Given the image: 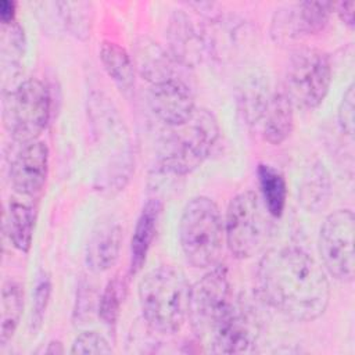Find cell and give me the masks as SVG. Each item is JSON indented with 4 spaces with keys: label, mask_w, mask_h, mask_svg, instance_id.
<instances>
[{
    "label": "cell",
    "mask_w": 355,
    "mask_h": 355,
    "mask_svg": "<svg viewBox=\"0 0 355 355\" xmlns=\"http://www.w3.org/2000/svg\"><path fill=\"white\" fill-rule=\"evenodd\" d=\"M255 282L261 300L295 322L315 320L329 305L330 283L326 270L298 247L283 245L265 252Z\"/></svg>",
    "instance_id": "obj_1"
},
{
    "label": "cell",
    "mask_w": 355,
    "mask_h": 355,
    "mask_svg": "<svg viewBox=\"0 0 355 355\" xmlns=\"http://www.w3.org/2000/svg\"><path fill=\"white\" fill-rule=\"evenodd\" d=\"M139 304L147 326L161 334L180 330L187 320L190 284L169 265L151 269L139 283Z\"/></svg>",
    "instance_id": "obj_2"
},
{
    "label": "cell",
    "mask_w": 355,
    "mask_h": 355,
    "mask_svg": "<svg viewBox=\"0 0 355 355\" xmlns=\"http://www.w3.org/2000/svg\"><path fill=\"white\" fill-rule=\"evenodd\" d=\"M179 240L190 265L198 269L216 265L223 250L225 223L214 200L197 196L187 201L179 222Z\"/></svg>",
    "instance_id": "obj_3"
},
{
    "label": "cell",
    "mask_w": 355,
    "mask_h": 355,
    "mask_svg": "<svg viewBox=\"0 0 355 355\" xmlns=\"http://www.w3.org/2000/svg\"><path fill=\"white\" fill-rule=\"evenodd\" d=\"M219 136V125L215 115L200 108L182 125L172 126L159 155V168L178 176L197 169L209 155Z\"/></svg>",
    "instance_id": "obj_4"
},
{
    "label": "cell",
    "mask_w": 355,
    "mask_h": 355,
    "mask_svg": "<svg viewBox=\"0 0 355 355\" xmlns=\"http://www.w3.org/2000/svg\"><path fill=\"white\" fill-rule=\"evenodd\" d=\"M272 227V215L258 193L241 191L229 202L225 239L236 258L245 259L258 254L269 240Z\"/></svg>",
    "instance_id": "obj_5"
},
{
    "label": "cell",
    "mask_w": 355,
    "mask_h": 355,
    "mask_svg": "<svg viewBox=\"0 0 355 355\" xmlns=\"http://www.w3.org/2000/svg\"><path fill=\"white\" fill-rule=\"evenodd\" d=\"M51 110L47 86L28 78L4 93L3 122L17 143L36 140L44 130Z\"/></svg>",
    "instance_id": "obj_6"
},
{
    "label": "cell",
    "mask_w": 355,
    "mask_h": 355,
    "mask_svg": "<svg viewBox=\"0 0 355 355\" xmlns=\"http://www.w3.org/2000/svg\"><path fill=\"white\" fill-rule=\"evenodd\" d=\"M331 83L329 55L315 47L295 50L287 64L284 92L293 104L312 110L322 104Z\"/></svg>",
    "instance_id": "obj_7"
},
{
    "label": "cell",
    "mask_w": 355,
    "mask_h": 355,
    "mask_svg": "<svg viewBox=\"0 0 355 355\" xmlns=\"http://www.w3.org/2000/svg\"><path fill=\"white\" fill-rule=\"evenodd\" d=\"M355 216L349 208L329 214L319 232V254L323 269L334 279L349 283L355 276Z\"/></svg>",
    "instance_id": "obj_8"
},
{
    "label": "cell",
    "mask_w": 355,
    "mask_h": 355,
    "mask_svg": "<svg viewBox=\"0 0 355 355\" xmlns=\"http://www.w3.org/2000/svg\"><path fill=\"white\" fill-rule=\"evenodd\" d=\"M230 301V284L223 265L215 266L190 286L187 320L198 340H207Z\"/></svg>",
    "instance_id": "obj_9"
},
{
    "label": "cell",
    "mask_w": 355,
    "mask_h": 355,
    "mask_svg": "<svg viewBox=\"0 0 355 355\" xmlns=\"http://www.w3.org/2000/svg\"><path fill=\"white\" fill-rule=\"evenodd\" d=\"M259 331L255 309L247 302L232 300L205 341L212 352L240 354L257 343Z\"/></svg>",
    "instance_id": "obj_10"
},
{
    "label": "cell",
    "mask_w": 355,
    "mask_h": 355,
    "mask_svg": "<svg viewBox=\"0 0 355 355\" xmlns=\"http://www.w3.org/2000/svg\"><path fill=\"white\" fill-rule=\"evenodd\" d=\"M333 10L334 3L329 1H301L282 7L273 14L270 35L282 44L312 36L324 29Z\"/></svg>",
    "instance_id": "obj_11"
},
{
    "label": "cell",
    "mask_w": 355,
    "mask_h": 355,
    "mask_svg": "<svg viewBox=\"0 0 355 355\" xmlns=\"http://www.w3.org/2000/svg\"><path fill=\"white\" fill-rule=\"evenodd\" d=\"M49 172V148L36 139L18 144L10 159V182L15 191L24 196L39 193Z\"/></svg>",
    "instance_id": "obj_12"
},
{
    "label": "cell",
    "mask_w": 355,
    "mask_h": 355,
    "mask_svg": "<svg viewBox=\"0 0 355 355\" xmlns=\"http://www.w3.org/2000/svg\"><path fill=\"white\" fill-rule=\"evenodd\" d=\"M147 100L153 114L171 128L182 125L196 111L194 96L179 78L151 85Z\"/></svg>",
    "instance_id": "obj_13"
},
{
    "label": "cell",
    "mask_w": 355,
    "mask_h": 355,
    "mask_svg": "<svg viewBox=\"0 0 355 355\" xmlns=\"http://www.w3.org/2000/svg\"><path fill=\"white\" fill-rule=\"evenodd\" d=\"M168 42L172 57L186 67L198 64L209 49L208 37L193 24L187 14L175 11L168 25Z\"/></svg>",
    "instance_id": "obj_14"
},
{
    "label": "cell",
    "mask_w": 355,
    "mask_h": 355,
    "mask_svg": "<svg viewBox=\"0 0 355 355\" xmlns=\"http://www.w3.org/2000/svg\"><path fill=\"white\" fill-rule=\"evenodd\" d=\"M123 239L122 226L111 218L97 223L86 245L85 261L94 273L108 270L118 259Z\"/></svg>",
    "instance_id": "obj_15"
},
{
    "label": "cell",
    "mask_w": 355,
    "mask_h": 355,
    "mask_svg": "<svg viewBox=\"0 0 355 355\" xmlns=\"http://www.w3.org/2000/svg\"><path fill=\"white\" fill-rule=\"evenodd\" d=\"M133 64L140 76L151 85L176 78L175 65L178 61L159 43L148 36H141L136 40Z\"/></svg>",
    "instance_id": "obj_16"
},
{
    "label": "cell",
    "mask_w": 355,
    "mask_h": 355,
    "mask_svg": "<svg viewBox=\"0 0 355 355\" xmlns=\"http://www.w3.org/2000/svg\"><path fill=\"white\" fill-rule=\"evenodd\" d=\"M161 212L162 202L158 198H150L143 205L130 241V273H137L144 265L157 233Z\"/></svg>",
    "instance_id": "obj_17"
},
{
    "label": "cell",
    "mask_w": 355,
    "mask_h": 355,
    "mask_svg": "<svg viewBox=\"0 0 355 355\" xmlns=\"http://www.w3.org/2000/svg\"><path fill=\"white\" fill-rule=\"evenodd\" d=\"M293 107L294 104L284 89L270 94L261 118L262 136L268 143L277 146L291 135L294 126Z\"/></svg>",
    "instance_id": "obj_18"
},
{
    "label": "cell",
    "mask_w": 355,
    "mask_h": 355,
    "mask_svg": "<svg viewBox=\"0 0 355 355\" xmlns=\"http://www.w3.org/2000/svg\"><path fill=\"white\" fill-rule=\"evenodd\" d=\"M330 194L331 180L327 169L320 161L312 162L302 175L298 189V201L308 212H319L329 204Z\"/></svg>",
    "instance_id": "obj_19"
},
{
    "label": "cell",
    "mask_w": 355,
    "mask_h": 355,
    "mask_svg": "<svg viewBox=\"0 0 355 355\" xmlns=\"http://www.w3.org/2000/svg\"><path fill=\"white\" fill-rule=\"evenodd\" d=\"M35 227V212L32 207L11 200L4 218V230L15 248L28 252L32 244Z\"/></svg>",
    "instance_id": "obj_20"
},
{
    "label": "cell",
    "mask_w": 355,
    "mask_h": 355,
    "mask_svg": "<svg viewBox=\"0 0 355 355\" xmlns=\"http://www.w3.org/2000/svg\"><path fill=\"white\" fill-rule=\"evenodd\" d=\"M258 182L261 189V198L272 215V218H280L283 215L287 200V183L284 175L269 164H259Z\"/></svg>",
    "instance_id": "obj_21"
},
{
    "label": "cell",
    "mask_w": 355,
    "mask_h": 355,
    "mask_svg": "<svg viewBox=\"0 0 355 355\" xmlns=\"http://www.w3.org/2000/svg\"><path fill=\"white\" fill-rule=\"evenodd\" d=\"M100 60L107 73L122 90H130L135 86L133 58L123 47L114 42H103L100 46Z\"/></svg>",
    "instance_id": "obj_22"
},
{
    "label": "cell",
    "mask_w": 355,
    "mask_h": 355,
    "mask_svg": "<svg viewBox=\"0 0 355 355\" xmlns=\"http://www.w3.org/2000/svg\"><path fill=\"white\" fill-rule=\"evenodd\" d=\"M24 311V290L18 282L7 280L1 287L0 345L6 347L12 338Z\"/></svg>",
    "instance_id": "obj_23"
},
{
    "label": "cell",
    "mask_w": 355,
    "mask_h": 355,
    "mask_svg": "<svg viewBox=\"0 0 355 355\" xmlns=\"http://www.w3.org/2000/svg\"><path fill=\"white\" fill-rule=\"evenodd\" d=\"M60 15L65 26L78 37L85 39L92 26V4L86 1H61L57 3Z\"/></svg>",
    "instance_id": "obj_24"
},
{
    "label": "cell",
    "mask_w": 355,
    "mask_h": 355,
    "mask_svg": "<svg viewBox=\"0 0 355 355\" xmlns=\"http://www.w3.org/2000/svg\"><path fill=\"white\" fill-rule=\"evenodd\" d=\"M126 291V283L119 276H114L105 286L100 301H98V315L107 326H114L119 316L121 304L123 301Z\"/></svg>",
    "instance_id": "obj_25"
},
{
    "label": "cell",
    "mask_w": 355,
    "mask_h": 355,
    "mask_svg": "<svg viewBox=\"0 0 355 355\" xmlns=\"http://www.w3.org/2000/svg\"><path fill=\"white\" fill-rule=\"evenodd\" d=\"M25 51V35L22 26L14 21L1 26V61L3 67L17 68Z\"/></svg>",
    "instance_id": "obj_26"
},
{
    "label": "cell",
    "mask_w": 355,
    "mask_h": 355,
    "mask_svg": "<svg viewBox=\"0 0 355 355\" xmlns=\"http://www.w3.org/2000/svg\"><path fill=\"white\" fill-rule=\"evenodd\" d=\"M51 294V282L47 275H40L37 277L35 293H33V305H32V319H31V329L39 330L49 305Z\"/></svg>",
    "instance_id": "obj_27"
},
{
    "label": "cell",
    "mask_w": 355,
    "mask_h": 355,
    "mask_svg": "<svg viewBox=\"0 0 355 355\" xmlns=\"http://www.w3.org/2000/svg\"><path fill=\"white\" fill-rule=\"evenodd\" d=\"M112 348L108 340L97 331H85L79 334L72 344L71 354H111Z\"/></svg>",
    "instance_id": "obj_28"
},
{
    "label": "cell",
    "mask_w": 355,
    "mask_h": 355,
    "mask_svg": "<svg viewBox=\"0 0 355 355\" xmlns=\"http://www.w3.org/2000/svg\"><path fill=\"white\" fill-rule=\"evenodd\" d=\"M337 118H338V125L341 130L352 136L354 129H355V89L354 83H351L347 90L344 92V96L340 101L338 111H337Z\"/></svg>",
    "instance_id": "obj_29"
},
{
    "label": "cell",
    "mask_w": 355,
    "mask_h": 355,
    "mask_svg": "<svg viewBox=\"0 0 355 355\" xmlns=\"http://www.w3.org/2000/svg\"><path fill=\"white\" fill-rule=\"evenodd\" d=\"M336 12L338 14L340 19L348 25L349 28H354V21H355V1H341V3H334Z\"/></svg>",
    "instance_id": "obj_30"
},
{
    "label": "cell",
    "mask_w": 355,
    "mask_h": 355,
    "mask_svg": "<svg viewBox=\"0 0 355 355\" xmlns=\"http://www.w3.org/2000/svg\"><path fill=\"white\" fill-rule=\"evenodd\" d=\"M93 311V297L90 290H79V294L76 297V308L75 313L78 315V319L83 316V313L87 316Z\"/></svg>",
    "instance_id": "obj_31"
},
{
    "label": "cell",
    "mask_w": 355,
    "mask_h": 355,
    "mask_svg": "<svg viewBox=\"0 0 355 355\" xmlns=\"http://www.w3.org/2000/svg\"><path fill=\"white\" fill-rule=\"evenodd\" d=\"M15 8H17V4L11 0H1L0 1L1 25L11 24V22L15 21Z\"/></svg>",
    "instance_id": "obj_32"
},
{
    "label": "cell",
    "mask_w": 355,
    "mask_h": 355,
    "mask_svg": "<svg viewBox=\"0 0 355 355\" xmlns=\"http://www.w3.org/2000/svg\"><path fill=\"white\" fill-rule=\"evenodd\" d=\"M64 348L60 341H50L47 344V348L44 349V354H62Z\"/></svg>",
    "instance_id": "obj_33"
}]
</instances>
